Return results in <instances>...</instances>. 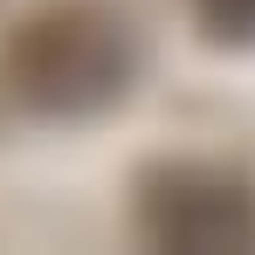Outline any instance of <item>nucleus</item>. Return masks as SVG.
I'll list each match as a JSON object with an SVG mask.
<instances>
[{"mask_svg":"<svg viewBox=\"0 0 255 255\" xmlns=\"http://www.w3.org/2000/svg\"><path fill=\"white\" fill-rule=\"evenodd\" d=\"M7 90L42 118H90L138 76V28L118 0H42L0 42Z\"/></svg>","mask_w":255,"mask_h":255,"instance_id":"f257e3e1","label":"nucleus"},{"mask_svg":"<svg viewBox=\"0 0 255 255\" xmlns=\"http://www.w3.org/2000/svg\"><path fill=\"white\" fill-rule=\"evenodd\" d=\"M138 228H145L152 249L242 255V249H255V186L228 166L166 159L138 179Z\"/></svg>","mask_w":255,"mask_h":255,"instance_id":"f03ea898","label":"nucleus"},{"mask_svg":"<svg viewBox=\"0 0 255 255\" xmlns=\"http://www.w3.org/2000/svg\"><path fill=\"white\" fill-rule=\"evenodd\" d=\"M207 42H228V48H249L255 42V0H193Z\"/></svg>","mask_w":255,"mask_h":255,"instance_id":"7ed1b4c3","label":"nucleus"}]
</instances>
